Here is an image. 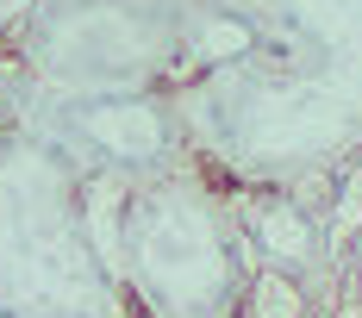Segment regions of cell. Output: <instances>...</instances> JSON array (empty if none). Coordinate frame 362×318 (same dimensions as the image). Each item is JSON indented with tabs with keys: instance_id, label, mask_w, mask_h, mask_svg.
Instances as JSON below:
<instances>
[{
	"instance_id": "6da1fadb",
	"label": "cell",
	"mask_w": 362,
	"mask_h": 318,
	"mask_svg": "<svg viewBox=\"0 0 362 318\" xmlns=\"http://www.w3.org/2000/svg\"><path fill=\"white\" fill-rule=\"evenodd\" d=\"M213 44L169 88L187 150L231 187H300L362 150V0H206Z\"/></svg>"
},
{
	"instance_id": "7a4b0ae2",
	"label": "cell",
	"mask_w": 362,
	"mask_h": 318,
	"mask_svg": "<svg viewBox=\"0 0 362 318\" xmlns=\"http://www.w3.org/2000/svg\"><path fill=\"white\" fill-rule=\"evenodd\" d=\"M94 237L138 318H244L250 237L225 181L200 163L94 181Z\"/></svg>"
},
{
	"instance_id": "3957f363",
	"label": "cell",
	"mask_w": 362,
	"mask_h": 318,
	"mask_svg": "<svg viewBox=\"0 0 362 318\" xmlns=\"http://www.w3.org/2000/svg\"><path fill=\"white\" fill-rule=\"evenodd\" d=\"M0 318H138L94 237V181L0 119Z\"/></svg>"
},
{
	"instance_id": "277c9868",
	"label": "cell",
	"mask_w": 362,
	"mask_h": 318,
	"mask_svg": "<svg viewBox=\"0 0 362 318\" xmlns=\"http://www.w3.org/2000/svg\"><path fill=\"white\" fill-rule=\"evenodd\" d=\"M213 44L206 0H37L0 75L32 94H169Z\"/></svg>"
},
{
	"instance_id": "5b68a950",
	"label": "cell",
	"mask_w": 362,
	"mask_h": 318,
	"mask_svg": "<svg viewBox=\"0 0 362 318\" xmlns=\"http://www.w3.org/2000/svg\"><path fill=\"white\" fill-rule=\"evenodd\" d=\"M0 119L57 143L88 181H144L194 163L169 94H32L0 75Z\"/></svg>"
},
{
	"instance_id": "8992f818",
	"label": "cell",
	"mask_w": 362,
	"mask_h": 318,
	"mask_svg": "<svg viewBox=\"0 0 362 318\" xmlns=\"http://www.w3.org/2000/svg\"><path fill=\"white\" fill-rule=\"evenodd\" d=\"M32 6H37V0H0V50H6V37L25 25V13H32Z\"/></svg>"
}]
</instances>
